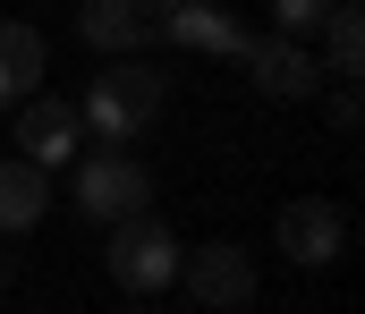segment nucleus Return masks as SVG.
Listing matches in <instances>:
<instances>
[{
	"label": "nucleus",
	"instance_id": "obj_2",
	"mask_svg": "<svg viewBox=\"0 0 365 314\" xmlns=\"http://www.w3.org/2000/svg\"><path fill=\"white\" fill-rule=\"evenodd\" d=\"M102 272H110L128 298H153V289H170V281H179V238H170V221H162L153 204H145V212H128V221H110Z\"/></svg>",
	"mask_w": 365,
	"mask_h": 314
},
{
	"label": "nucleus",
	"instance_id": "obj_14",
	"mask_svg": "<svg viewBox=\"0 0 365 314\" xmlns=\"http://www.w3.org/2000/svg\"><path fill=\"white\" fill-rule=\"evenodd\" d=\"M323 119H331L340 136H357V119H365V103H357V77H349V85H340L331 103H323Z\"/></svg>",
	"mask_w": 365,
	"mask_h": 314
},
{
	"label": "nucleus",
	"instance_id": "obj_12",
	"mask_svg": "<svg viewBox=\"0 0 365 314\" xmlns=\"http://www.w3.org/2000/svg\"><path fill=\"white\" fill-rule=\"evenodd\" d=\"M0 68H9L26 94H43V68H51L43 34H34V26H17V17H0Z\"/></svg>",
	"mask_w": 365,
	"mask_h": 314
},
{
	"label": "nucleus",
	"instance_id": "obj_8",
	"mask_svg": "<svg viewBox=\"0 0 365 314\" xmlns=\"http://www.w3.org/2000/svg\"><path fill=\"white\" fill-rule=\"evenodd\" d=\"M77 136H86L77 103H60V94H26L17 103V162L60 170V162H77Z\"/></svg>",
	"mask_w": 365,
	"mask_h": 314
},
{
	"label": "nucleus",
	"instance_id": "obj_15",
	"mask_svg": "<svg viewBox=\"0 0 365 314\" xmlns=\"http://www.w3.org/2000/svg\"><path fill=\"white\" fill-rule=\"evenodd\" d=\"M9 103H26V85H17V77L0 68V110H9Z\"/></svg>",
	"mask_w": 365,
	"mask_h": 314
},
{
	"label": "nucleus",
	"instance_id": "obj_5",
	"mask_svg": "<svg viewBox=\"0 0 365 314\" xmlns=\"http://www.w3.org/2000/svg\"><path fill=\"white\" fill-rule=\"evenodd\" d=\"M280 255L297 263V272H331L340 255H349V212L331 204V196H297V204H280Z\"/></svg>",
	"mask_w": 365,
	"mask_h": 314
},
{
	"label": "nucleus",
	"instance_id": "obj_3",
	"mask_svg": "<svg viewBox=\"0 0 365 314\" xmlns=\"http://www.w3.org/2000/svg\"><path fill=\"white\" fill-rule=\"evenodd\" d=\"M68 196H77V212L86 221H128V212H145L153 204V179H145V162H128L119 145H102V153H86L77 162V179H68Z\"/></svg>",
	"mask_w": 365,
	"mask_h": 314
},
{
	"label": "nucleus",
	"instance_id": "obj_10",
	"mask_svg": "<svg viewBox=\"0 0 365 314\" xmlns=\"http://www.w3.org/2000/svg\"><path fill=\"white\" fill-rule=\"evenodd\" d=\"M51 204V170L43 162H0V238L9 229H34Z\"/></svg>",
	"mask_w": 365,
	"mask_h": 314
},
{
	"label": "nucleus",
	"instance_id": "obj_17",
	"mask_svg": "<svg viewBox=\"0 0 365 314\" xmlns=\"http://www.w3.org/2000/svg\"><path fill=\"white\" fill-rule=\"evenodd\" d=\"M0 272H9V255H0Z\"/></svg>",
	"mask_w": 365,
	"mask_h": 314
},
{
	"label": "nucleus",
	"instance_id": "obj_11",
	"mask_svg": "<svg viewBox=\"0 0 365 314\" xmlns=\"http://www.w3.org/2000/svg\"><path fill=\"white\" fill-rule=\"evenodd\" d=\"M314 34H323V68H340V77L365 68V9H357V0H331Z\"/></svg>",
	"mask_w": 365,
	"mask_h": 314
},
{
	"label": "nucleus",
	"instance_id": "obj_6",
	"mask_svg": "<svg viewBox=\"0 0 365 314\" xmlns=\"http://www.w3.org/2000/svg\"><path fill=\"white\" fill-rule=\"evenodd\" d=\"M238 68H247V85L272 94V103H314V77H323L297 34H247V43H238Z\"/></svg>",
	"mask_w": 365,
	"mask_h": 314
},
{
	"label": "nucleus",
	"instance_id": "obj_4",
	"mask_svg": "<svg viewBox=\"0 0 365 314\" xmlns=\"http://www.w3.org/2000/svg\"><path fill=\"white\" fill-rule=\"evenodd\" d=\"M179 281H187V298H195V306H212V314L255 306V263H247V246H230V238L187 246V255H179Z\"/></svg>",
	"mask_w": 365,
	"mask_h": 314
},
{
	"label": "nucleus",
	"instance_id": "obj_13",
	"mask_svg": "<svg viewBox=\"0 0 365 314\" xmlns=\"http://www.w3.org/2000/svg\"><path fill=\"white\" fill-rule=\"evenodd\" d=\"M323 9H331V0H272V34H297V43H306V34L323 26Z\"/></svg>",
	"mask_w": 365,
	"mask_h": 314
},
{
	"label": "nucleus",
	"instance_id": "obj_7",
	"mask_svg": "<svg viewBox=\"0 0 365 314\" xmlns=\"http://www.w3.org/2000/svg\"><path fill=\"white\" fill-rule=\"evenodd\" d=\"M77 26H86L93 51H110V60H136L145 43H162V26H170V0H86L77 9Z\"/></svg>",
	"mask_w": 365,
	"mask_h": 314
},
{
	"label": "nucleus",
	"instance_id": "obj_16",
	"mask_svg": "<svg viewBox=\"0 0 365 314\" xmlns=\"http://www.w3.org/2000/svg\"><path fill=\"white\" fill-rule=\"evenodd\" d=\"M128 314H153V306H128Z\"/></svg>",
	"mask_w": 365,
	"mask_h": 314
},
{
	"label": "nucleus",
	"instance_id": "obj_1",
	"mask_svg": "<svg viewBox=\"0 0 365 314\" xmlns=\"http://www.w3.org/2000/svg\"><path fill=\"white\" fill-rule=\"evenodd\" d=\"M77 119H86V136H102V145L145 136V127L162 119V68H136V60L93 68V85H86V103H77Z\"/></svg>",
	"mask_w": 365,
	"mask_h": 314
},
{
	"label": "nucleus",
	"instance_id": "obj_9",
	"mask_svg": "<svg viewBox=\"0 0 365 314\" xmlns=\"http://www.w3.org/2000/svg\"><path fill=\"white\" fill-rule=\"evenodd\" d=\"M162 43H187V51H212V60H238V43H247V26L221 9V0H170V26H162Z\"/></svg>",
	"mask_w": 365,
	"mask_h": 314
}]
</instances>
